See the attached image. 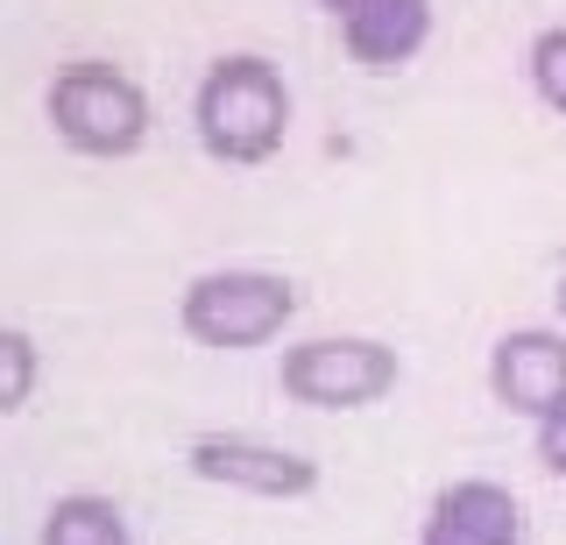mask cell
I'll return each instance as SVG.
<instances>
[{"label": "cell", "mask_w": 566, "mask_h": 545, "mask_svg": "<svg viewBox=\"0 0 566 545\" xmlns=\"http://www.w3.org/2000/svg\"><path fill=\"white\" fill-rule=\"evenodd\" d=\"M191 128H199V149L212 164H234V170L270 164L283 149V135H291V85H283V72L270 57L234 50V57H220L199 78Z\"/></svg>", "instance_id": "6da1fadb"}, {"label": "cell", "mask_w": 566, "mask_h": 545, "mask_svg": "<svg viewBox=\"0 0 566 545\" xmlns=\"http://www.w3.org/2000/svg\"><path fill=\"white\" fill-rule=\"evenodd\" d=\"M291 319H297V284L276 270H248V262L191 276L185 297H177V326L199 347H220V355L270 347Z\"/></svg>", "instance_id": "7a4b0ae2"}, {"label": "cell", "mask_w": 566, "mask_h": 545, "mask_svg": "<svg viewBox=\"0 0 566 545\" xmlns=\"http://www.w3.org/2000/svg\"><path fill=\"white\" fill-rule=\"evenodd\" d=\"M43 114L64 149L78 156H135L149 143V93L106 57H78L50 78Z\"/></svg>", "instance_id": "3957f363"}, {"label": "cell", "mask_w": 566, "mask_h": 545, "mask_svg": "<svg viewBox=\"0 0 566 545\" xmlns=\"http://www.w3.org/2000/svg\"><path fill=\"white\" fill-rule=\"evenodd\" d=\"M403 361L389 340H368V333H318V340L283 347V397L305 403V411H368L397 390Z\"/></svg>", "instance_id": "277c9868"}, {"label": "cell", "mask_w": 566, "mask_h": 545, "mask_svg": "<svg viewBox=\"0 0 566 545\" xmlns=\"http://www.w3.org/2000/svg\"><path fill=\"white\" fill-rule=\"evenodd\" d=\"M185 468L199 482H220V489H241V496H262V503H297L318 489V461L297 447H276V439H255V432H199L185 447Z\"/></svg>", "instance_id": "5b68a950"}, {"label": "cell", "mask_w": 566, "mask_h": 545, "mask_svg": "<svg viewBox=\"0 0 566 545\" xmlns=\"http://www.w3.org/2000/svg\"><path fill=\"white\" fill-rule=\"evenodd\" d=\"M489 397L517 418H553L566 403V333L559 326H517L489 347Z\"/></svg>", "instance_id": "8992f818"}, {"label": "cell", "mask_w": 566, "mask_h": 545, "mask_svg": "<svg viewBox=\"0 0 566 545\" xmlns=\"http://www.w3.org/2000/svg\"><path fill=\"white\" fill-rule=\"evenodd\" d=\"M361 72H403L432 43V0H318Z\"/></svg>", "instance_id": "52a82bcc"}, {"label": "cell", "mask_w": 566, "mask_h": 545, "mask_svg": "<svg viewBox=\"0 0 566 545\" xmlns=\"http://www.w3.org/2000/svg\"><path fill=\"white\" fill-rule=\"evenodd\" d=\"M418 545H524V503L489 474H460L432 496Z\"/></svg>", "instance_id": "ba28073f"}, {"label": "cell", "mask_w": 566, "mask_h": 545, "mask_svg": "<svg viewBox=\"0 0 566 545\" xmlns=\"http://www.w3.org/2000/svg\"><path fill=\"white\" fill-rule=\"evenodd\" d=\"M35 545H135V538H128V517H120L114 496H99V489H71V496L50 503L43 538H35Z\"/></svg>", "instance_id": "9c48e42d"}, {"label": "cell", "mask_w": 566, "mask_h": 545, "mask_svg": "<svg viewBox=\"0 0 566 545\" xmlns=\"http://www.w3.org/2000/svg\"><path fill=\"white\" fill-rule=\"evenodd\" d=\"M35 376H43V355L22 326H0V418H14L35 397Z\"/></svg>", "instance_id": "30bf717a"}, {"label": "cell", "mask_w": 566, "mask_h": 545, "mask_svg": "<svg viewBox=\"0 0 566 545\" xmlns=\"http://www.w3.org/2000/svg\"><path fill=\"white\" fill-rule=\"evenodd\" d=\"M524 72H531V93H538L545 107L566 120V22H553V29H538V36H531Z\"/></svg>", "instance_id": "8fae6325"}, {"label": "cell", "mask_w": 566, "mask_h": 545, "mask_svg": "<svg viewBox=\"0 0 566 545\" xmlns=\"http://www.w3.org/2000/svg\"><path fill=\"white\" fill-rule=\"evenodd\" d=\"M538 468L566 474V403H559L553 418H538Z\"/></svg>", "instance_id": "7c38bea8"}, {"label": "cell", "mask_w": 566, "mask_h": 545, "mask_svg": "<svg viewBox=\"0 0 566 545\" xmlns=\"http://www.w3.org/2000/svg\"><path fill=\"white\" fill-rule=\"evenodd\" d=\"M559 319H566V276H559Z\"/></svg>", "instance_id": "4fadbf2b"}]
</instances>
